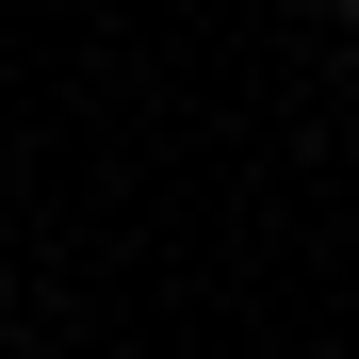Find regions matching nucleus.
Wrapping results in <instances>:
<instances>
[{
  "label": "nucleus",
  "instance_id": "1",
  "mask_svg": "<svg viewBox=\"0 0 359 359\" xmlns=\"http://www.w3.org/2000/svg\"><path fill=\"white\" fill-rule=\"evenodd\" d=\"M0 343H17V294H0Z\"/></svg>",
  "mask_w": 359,
  "mask_h": 359
},
{
  "label": "nucleus",
  "instance_id": "2",
  "mask_svg": "<svg viewBox=\"0 0 359 359\" xmlns=\"http://www.w3.org/2000/svg\"><path fill=\"white\" fill-rule=\"evenodd\" d=\"M343 33H359V0H343Z\"/></svg>",
  "mask_w": 359,
  "mask_h": 359
}]
</instances>
